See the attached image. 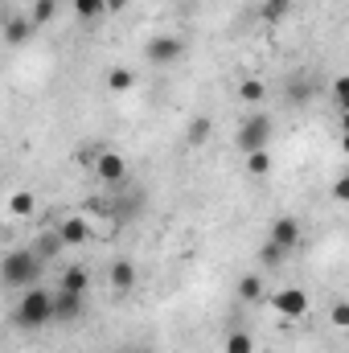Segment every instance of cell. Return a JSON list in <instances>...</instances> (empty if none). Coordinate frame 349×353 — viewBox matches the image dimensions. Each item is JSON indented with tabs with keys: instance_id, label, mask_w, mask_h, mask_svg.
Listing matches in <instances>:
<instances>
[{
	"instance_id": "1",
	"label": "cell",
	"mask_w": 349,
	"mask_h": 353,
	"mask_svg": "<svg viewBox=\"0 0 349 353\" xmlns=\"http://www.w3.org/2000/svg\"><path fill=\"white\" fill-rule=\"evenodd\" d=\"M41 271H46V263L33 255V247H17V251H8L0 259V283L8 292H25V288H33L41 279Z\"/></svg>"
},
{
	"instance_id": "2",
	"label": "cell",
	"mask_w": 349,
	"mask_h": 353,
	"mask_svg": "<svg viewBox=\"0 0 349 353\" xmlns=\"http://www.w3.org/2000/svg\"><path fill=\"white\" fill-rule=\"evenodd\" d=\"M12 325L25 329V333L50 325V292H46L41 283H33V288L21 292V300H17V308H12Z\"/></svg>"
},
{
	"instance_id": "3",
	"label": "cell",
	"mask_w": 349,
	"mask_h": 353,
	"mask_svg": "<svg viewBox=\"0 0 349 353\" xmlns=\"http://www.w3.org/2000/svg\"><path fill=\"white\" fill-rule=\"evenodd\" d=\"M271 132H275V119L267 115V111H251L243 123H239V136H235V144H239V152L247 157V152H259L271 144Z\"/></svg>"
},
{
	"instance_id": "4",
	"label": "cell",
	"mask_w": 349,
	"mask_h": 353,
	"mask_svg": "<svg viewBox=\"0 0 349 353\" xmlns=\"http://www.w3.org/2000/svg\"><path fill=\"white\" fill-rule=\"evenodd\" d=\"M144 58H148V66H173L185 58V41L177 33H157L144 41Z\"/></svg>"
},
{
	"instance_id": "5",
	"label": "cell",
	"mask_w": 349,
	"mask_h": 353,
	"mask_svg": "<svg viewBox=\"0 0 349 353\" xmlns=\"http://www.w3.org/2000/svg\"><path fill=\"white\" fill-rule=\"evenodd\" d=\"M87 312V296L83 292H50V321L54 325H70V321H79Z\"/></svg>"
},
{
	"instance_id": "6",
	"label": "cell",
	"mask_w": 349,
	"mask_h": 353,
	"mask_svg": "<svg viewBox=\"0 0 349 353\" xmlns=\"http://www.w3.org/2000/svg\"><path fill=\"white\" fill-rule=\"evenodd\" d=\"M271 308H275L283 321H300V316H308L312 300H308V292H304V288H279V292L271 296Z\"/></svg>"
},
{
	"instance_id": "7",
	"label": "cell",
	"mask_w": 349,
	"mask_h": 353,
	"mask_svg": "<svg viewBox=\"0 0 349 353\" xmlns=\"http://www.w3.org/2000/svg\"><path fill=\"white\" fill-rule=\"evenodd\" d=\"M267 247H275L279 255L296 251V247H300V222H296L292 214L275 218V222H271V230H267Z\"/></svg>"
},
{
	"instance_id": "8",
	"label": "cell",
	"mask_w": 349,
	"mask_h": 353,
	"mask_svg": "<svg viewBox=\"0 0 349 353\" xmlns=\"http://www.w3.org/2000/svg\"><path fill=\"white\" fill-rule=\"evenodd\" d=\"M94 176H99L103 185L119 189V185L128 181V161H123L119 152H111V148H99V157H94Z\"/></svg>"
},
{
	"instance_id": "9",
	"label": "cell",
	"mask_w": 349,
	"mask_h": 353,
	"mask_svg": "<svg viewBox=\"0 0 349 353\" xmlns=\"http://www.w3.org/2000/svg\"><path fill=\"white\" fill-rule=\"evenodd\" d=\"M58 239H62V247H83V243H90V222L83 214L62 218L58 222Z\"/></svg>"
},
{
	"instance_id": "10",
	"label": "cell",
	"mask_w": 349,
	"mask_h": 353,
	"mask_svg": "<svg viewBox=\"0 0 349 353\" xmlns=\"http://www.w3.org/2000/svg\"><path fill=\"white\" fill-rule=\"evenodd\" d=\"M136 279H140V271H136L132 259H115L111 271H107V283H111V292H115V296H128V292L136 288Z\"/></svg>"
},
{
	"instance_id": "11",
	"label": "cell",
	"mask_w": 349,
	"mask_h": 353,
	"mask_svg": "<svg viewBox=\"0 0 349 353\" xmlns=\"http://www.w3.org/2000/svg\"><path fill=\"white\" fill-rule=\"evenodd\" d=\"M33 33V21L29 17H8L4 21V46H25Z\"/></svg>"
},
{
	"instance_id": "12",
	"label": "cell",
	"mask_w": 349,
	"mask_h": 353,
	"mask_svg": "<svg viewBox=\"0 0 349 353\" xmlns=\"http://www.w3.org/2000/svg\"><path fill=\"white\" fill-rule=\"evenodd\" d=\"M210 132H214L210 115H193V119H189V128H185V144H189V148H201V144L210 140Z\"/></svg>"
},
{
	"instance_id": "13",
	"label": "cell",
	"mask_w": 349,
	"mask_h": 353,
	"mask_svg": "<svg viewBox=\"0 0 349 353\" xmlns=\"http://www.w3.org/2000/svg\"><path fill=\"white\" fill-rule=\"evenodd\" d=\"M58 288H62V292H83V296H87V292H90L87 267H66V271H62V279H58Z\"/></svg>"
},
{
	"instance_id": "14",
	"label": "cell",
	"mask_w": 349,
	"mask_h": 353,
	"mask_svg": "<svg viewBox=\"0 0 349 353\" xmlns=\"http://www.w3.org/2000/svg\"><path fill=\"white\" fill-rule=\"evenodd\" d=\"M58 251H62V239H58V230H46V234H37V239H33V255H37L41 263H50Z\"/></svg>"
},
{
	"instance_id": "15",
	"label": "cell",
	"mask_w": 349,
	"mask_h": 353,
	"mask_svg": "<svg viewBox=\"0 0 349 353\" xmlns=\"http://www.w3.org/2000/svg\"><path fill=\"white\" fill-rule=\"evenodd\" d=\"M8 214H12V218H29V214H37V197H33L29 189L12 193V197H8Z\"/></svg>"
},
{
	"instance_id": "16",
	"label": "cell",
	"mask_w": 349,
	"mask_h": 353,
	"mask_svg": "<svg viewBox=\"0 0 349 353\" xmlns=\"http://www.w3.org/2000/svg\"><path fill=\"white\" fill-rule=\"evenodd\" d=\"M239 300L243 304H259L263 300V275H243L239 279Z\"/></svg>"
},
{
	"instance_id": "17",
	"label": "cell",
	"mask_w": 349,
	"mask_h": 353,
	"mask_svg": "<svg viewBox=\"0 0 349 353\" xmlns=\"http://www.w3.org/2000/svg\"><path fill=\"white\" fill-rule=\"evenodd\" d=\"M312 94H317V79H308V74H300V79H296V83L288 87V99H292L296 107H304V103H308Z\"/></svg>"
},
{
	"instance_id": "18",
	"label": "cell",
	"mask_w": 349,
	"mask_h": 353,
	"mask_svg": "<svg viewBox=\"0 0 349 353\" xmlns=\"http://www.w3.org/2000/svg\"><path fill=\"white\" fill-rule=\"evenodd\" d=\"M222 350L226 353H255V337H251L247 329H235V333L222 341Z\"/></svg>"
},
{
	"instance_id": "19",
	"label": "cell",
	"mask_w": 349,
	"mask_h": 353,
	"mask_svg": "<svg viewBox=\"0 0 349 353\" xmlns=\"http://www.w3.org/2000/svg\"><path fill=\"white\" fill-rule=\"evenodd\" d=\"M107 87L115 90V94H123V90L136 87V70H128V66H115L111 74H107Z\"/></svg>"
},
{
	"instance_id": "20",
	"label": "cell",
	"mask_w": 349,
	"mask_h": 353,
	"mask_svg": "<svg viewBox=\"0 0 349 353\" xmlns=\"http://www.w3.org/2000/svg\"><path fill=\"white\" fill-rule=\"evenodd\" d=\"M267 173H271V157H267V148L247 152V176H267Z\"/></svg>"
},
{
	"instance_id": "21",
	"label": "cell",
	"mask_w": 349,
	"mask_h": 353,
	"mask_svg": "<svg viewBox=\"0 0 349 353\" xmlns=\"http://www.w3.org/2000/svg\"><path fill=\"white\" fill-rule=\"evenodd\" d=\"M54 12H58V4H54V0H33V12H29L33 29H41V25H46V21H50Z\"/></svg>"
},
{
	"instance_id": "22",
	"label": "cell",
	"mask_w": 349,
	"mask_h": 353,
	"mask_svg": "<svg viewBox=\"0 0 349 353\" xmlns=\"http://www.w3.org/2000/svg\"><path fill=\"white\" fill-rule=\"evenodd\" d=\"M263 94H267V87H263L259 79H243V83H239V99H243V103H259Z\"/></svg>"
},
{
	"instance_id": "23",
	"label": "cell",
	"mask_w": 349,
	"mask_h": 353,
	"mask_svg": "<svg viewBox=\"0 0 349 353\" xmlns=\"http://www.w3.org/2000/svg\"><path fill=\"white\" fill-rule=\"evenodd\" d=\"M74 12L90 21V17H103V0H74Z\"/></svg>"
},
{
	"instance_id": "24",
	"label": "cell",
	"mask_w": 349,
	"mask_h": 353,
	"mask_svg": "<svg viewBox=\"0 0 349 353\" xmlns=\"http://www.w3.org/2000/svg\"><path fill=\"white\" fill-rule=\"evenodd\" d=\"M329 316H333V325H337V329H346V325H349V304H346V300H333V312H329Z\"/></svg>"
},
{
	"instance_id": "25",
	"label": "cell",
	"mask_w": 349,
	"mask_h": 353,
	"mask_svg": "<svg viewBox=\"0 0 349 353\" xmlns=\"http://www.w3.org/2000/svg\"><path fill=\"white\" fill-rule=\"evenodd\" d=\"M283 12H288V0H267V4H263V17H267V21H279Z\"/></svg>"
},
{
	"instance_id": "26",
	"label": "cell",
	"mask_w": 349,
	"mask_h": 353,
	"mask_svg": "<svg viewBox=\"0 0 349 353\" xmlns=\"http://www.w3.org/2000/svg\"><path fill=\"white\" fill-rule=\"evenodd\" d=\"M333 197H337V201H349V176L346 173L333 181Z\"/></svg>"
},
{
	"instance_id": "27",
	"label": "cell",
	"mask_w": 349,
	"mask_h": 353,
	"mask_svg": "<svg viewBox=\"0 0 349 353\" xmlns=\"http://www.w3.org/2000/svg\"><path fill=\"white\" fill-rule=\"evenodd\" d=\"M263 263H267V267H275V263H283V255H279L275 247H267V243H263Z\"/></svg>"
},
{
	"instance_id": "28",
	"label": "cell",
	"mask_w": 349,
	"mask_h": 353,
	"mask_svg": "<svg viewBox=\"0 0 349 353\" xmlns=\"http://www.w3.org/2000/svg\"><path fill=\"white\" fill-rule=\"evenodd\" d=\"M333 94H337V103L346 107V99H349V79H337V83H333Z\"/></svg>"
},
{
	"instance_id": "29",
	"label": "cell",
	"mask_w": 349,
	"mask_h": 353,
	"mask_svg": "<svg viewBox=\"0 0 349 353\" xmlns=\"http://www.w3.org/2000/svg\"><path fill=\"white\" fill-rule=\"evenodd\" d=\"M132 0H103V12H123Z\"/></svg>"
},
{
	"instance_id": "30",
	"label": "cell",
	"mask_w": 349,
	"mask_h": 353,
	"mask_svg": "<svg viewBox=\"0 0 349 353\" xmlns=\"http://www.w3.org/2000/svg\"><path fill=\"white\" fill-rule=\"evenodd\" d=\"M123 353H144V350H123Z\"/></svg>"
}]
</instances>
